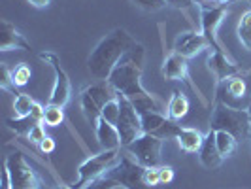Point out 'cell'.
<instances>
[{
  "label": "cell",
  "mask_w": 251,
  "mask_h": 189,
  "mask_svg": "<svg viewBox=\"0 0 251 189\" xmlns=\"http://www.w3.org/2000/svg\"><path fill=\"white\" fill-rule=\"evenodd\" d=\"M144 61H146V50L142 44L134 42V46H130V50L121 57V61L108 78L113 89L117 93H123L130 102H136L150 95L142 85Z\"/></svg>",
  "instance_id": "6da1fadb"
},
{
  "label": "cell",
  "mask_w": 251,
  "mask_h": 189,
  "mask_svg": "<svg viewBox=\"0 0 251 189\" xmlns=\"http://www.w3.org/2000/svg\"><path fill=\"white\" fill-rule=\"evenodd\" d=\"M134 42L136 40L125 28H113L112 32H108L89 55L87 66L91 76L99 81L108 80L121 57L130 50V46H134Z\"/></svg>",
  "instance_id": "7a4b0ae2"
},
{
  "label": "cell",
  "mask_w": 251,
  "mask_h": 189,
  "mask_svg": "<svg viewBox=\"0 0 251 189\" xmlns=\"http://www.w3.org/2000/svg\"><path fill=\"white\" fill-rule=\"evenodd\" d=\"M210 129L212 131H225L228 135H232L234 138L246 140L251 136V119L248 110H238V108H230L226 104H217L212 119H210Z\"/></svg>",
  "instance_id": "3957f363"
},
{
  "label": "cell",
  "mask_w": 251,
  "mask_h": 189,
  "mask_svg": "<svg viewBox=\"0 0 251 189\" xmlns=\"http://www.w3.org/2000/svg\"><path fill=\"white\" fill-rule=\"evenodd\" d=\"M115 97H117V91L113 89V85L108 80L97 81V83L89 85L87 89H83V93L79 97V104H81V112L85 115V119L91 125L97 127L104 106L110 101H113Z\"/></svg>",
  "instance_id": "277c9868"
},
{
  "label": "cell",
  "mask_w": 251,
  "mask_h": 189,
  "mask_svg": "<svg viewBox=\"0 0 251 189\" xmlns=\"http://www.w3.org/2000/svg\"><path fill=\"white\" fill-rule=\"evenodd\" d=\"M119 159H121L119 150H102L100 153H97V155H93V157L85 159L83 163L77 166V174H79V178H77V182L72 186V189L85 188V186H89L91 182H95V180H99V178L106 176V172L119 163Z\"/></svg>",
  "instance_id": "5b68a950"
},
{
  "label": "cell",
  "mask_w": 251,
  "mask_h": 189,
  "mask_svg": "<svg viewBox=\"0 0 251 189\" xmlns=\"http://www.w3.org/2000/svg\"><path fill=\"white\" fill-rule=\"evenodd\" d=\"M117 101H119V119H117L115 127H117L119 136H121V146L125 148L130 142L138 138L140 135H144L142 115L123 93H117Z\"/></svg>",
  "instance_id": "8992f818"
},
{
  "label": "cell",
  "mask_w": 251,
  "mask_h": 189,
  "mask_svg": "<svg viewBox=\"0 0 251 189\" xmlns=\"http://www.w3.org/2000/svg\"><path fill=\"white\" fill-rule=\"evenodd\" d=\"M4 164L12 178V189H42V180L38 178L34 168L26 163L23 153L13 151L6 157Z\"/></svg>",
  "instance_id": "52a82bcc"
},
{
  "label": "cell",
  "mask_w": 251,
  "mask_h": 189,
  "mask_svg": "<svg viewBox=\"0 0 251 189\" xmlns=\"http://www.w3.org/2000/svg\"><path fill=\"white\" fill-rule=\"evenodd\" d=\"M144 172H146V166H142L136 159H130V155H121L119 163L115 164L113 168H110L106 172V176L119 182L121 188L150 189L144 184Z\"/></svg>",
  "instance_id": "ba28073f"
},
{
  "label": "cell",
  "mask_w": 251,
  "mask_h": 189,
  "mask_svg": "<svg viewBox=\"0 0 251 189\" xmlns=\"http://www.w3.org/2000/svg\"><path fill=\"white\" fill-rule=\"evenodd\" d=\"M161 148L163 140L153 136V135H140L134 142L125 146L126 153L136 159L142 166H159L161 164Z\"/></svg>",
  "instance_id": "9c48e42d"
},
{
  "label": "cell",
  "mask_w": 251,
  "mask_h": 189,
  "mask_svg": "<svg viewBox=\"0 0 251 189\" xmlns=\"http://www.w3.org/2000/svg\"><path fill=\"white\" fill-rule=\"evenodd\" d=\"M40 57V61H44V63H48L53 68V72H55V85H53V91H51V97H50V104H57V106H66V102L70 101V91H72V85H70V80H68V76L64 72L63 68H61V64H59V59H57V55H53V53H40L38 55Z\"/></svg>",
  "instance_id": "30bf717a"
},
{
  "label": "cell",
  "mask_w": 251,
  "mask_h": 189,
  "mask_svg": "<svg viewBox=\"0 0 251 189\" xmlns=\"http://www.w3.org/2000/svg\"><path fill=\"white\" fill-rule=\"evenodd\" d=\"M217 99L221 104H226L230 108H238V110H248L242 106V102L248 99V85L246 80L240 76H230L223 81H219L217 89Z\"/></svg>",
  "instance_id": "8fae6325"
},
{
  "label": "cell",
  "mask_w": 251,
  "mask_h": 189,
  "mask_svg": "<svg viewBox=\"0 0 251 189\" xmlns=\"http://www.w3.org/2000/svg\"><path fill=\"white\" fill-rule=\"evenodd\" d=\"M142 129L146 135H153L161 140H170L177 138L181 127L176 125V121L163 115V112H150L142 115Z\"/></svg>",
  "instance_id": "7c38bea8"
},
{
  "label": "cell",
  "mask_w": 251,
  "mask_h": 189,
  "mask_svg": "<svg viewBox=\"0 0 251 189\" xmlns=\"http://www.w3.org/2000/svg\"><path fill=\"white\" fill-rule=\"evenodd\" d=\"M225 15H226L225 6L202 10V34L208 40V44L214 48V51H223L221 46L217 44V27L221 25V21H223Z\"/></svg>",
  "instance_id": "4fadbf2b"
},
{
  "label": "cell",
  "mask_w": 251,
  "mask_h": 189,
  "mask_svg": "<svg viewBox=\"0 0 251 189\" xmlns=\"http://www.w3.org/2000/svg\"><path fill=\"white\" fill-rule=\"evenodd\" d=\"M208 40L204 38L202 32H195V30H189V32H181L176 38V44H174V53L191 59L195 55H199L201 51H204L208 48Z\"/></svg>",
  "instance_id": "5bb4252c"
},
{
  "label": "cell",
  "mask_w": 251,
  "mask_h": 189,
  "mask_svg": "<svg viewBox=\"0 0 251 189\" xmlns=\"http://www.w3.org/2000/svg\"><path fill=\"white\" fill-rule=\"evenodd\" d=\"M12 50H30V44L25 40V36L12 25L8 19L0 21V51H12Z\"/></svg>",
  "instance_id": "9a60e30c"
},
{
  "label": "cell",
  "mask_w": 251,
  "mask_h": 189,
  "mask_svg": "<svg viewBox=\"0 0 251 189\" xmlns=\"http://www.w3.org/2000/svg\"><path fill=\"white\" fill-rule=\"evenodd\" d=\"M199 157H201V163L206 168H210V170H214V168H217L219 164L223 163V155L219 153L217 142H215V131H212V129L204 136V144H202V148L199 150Z\"/></svg>",
  "instance_id": "2e32d148"
},
{
  "label": "cell",
  "mask_w": 251,
  "mask_h": 189,
  "mask_svg": "<svg viewBox=\"0 0 251 189\" xmlns=\"http://www.w3.org/2000/svg\"><path fill=\"white\" fill-rule=\"evenodd\" d=\"M161 72H163L164 80H174V81H181L183 80V81H187V59L177 55V53H172V55H168L164 59Z\"/></svg>",
  "instance_id": "e0dca14e"
},
{
  "label": "cell",
  "mask_w": 251,
  "mask_h": 189,
  "mask_svg": "<svg viewBox=\"0 0 251 189\" xmlns=\"http://www.w3.org/2000/svg\"><path fill=\"white\" fill-rule=\"evenodd\" d=\"M208 68L214 72L217 81H223L230 76L238 74V66L226 59L225 51H214V55L208 57Z\"/></svg>",
  "instance_id": "ac0fdd59"
},
{
  "label": "cell",
  "mask_w": 251,
  "mask_h": 189,
  "mask_svg": "<svg viewBox=\"0 0 251 189\" xmlns=\"http://www.w3.org/2000/svg\"><path fill=\"white\" fill-rule=\"evenodd\" d=\"M95 131H97V138H99V144H100L102 150H119L121 136H119L117 127L108 123L106 119L100 117L97 127H95Z\"/></svg>",
  "instance_id": "d6986e66"
},
{
  "label": "cell",
  "mask_w": 251,
  "mask_h": 189,
  "mask_svg": "<svg viewBox=\"0 0 251 189\" xmlns=\"http://www.w3.org/2000/svg\"><path fill=\"white\" fill-rule=\"evenodd\" d=\"M177 144H179V150L185 151V153H197L204 144V136L201 135V131L197 129H179V135H177Z\"/></svg>",
  "instance_id": "ffe728a7"
},
{
  "label": "cell",
  "mask_w": 251,
  "mask_h": 189,
  "mask_svg": "<svg viewBox=\"0 0 251 189\" xmlns=\"http://www.w3.org/2000/svg\"><path fill=\"white\" fill-rule=\"evenodd\" d=\"M187 112H189V99L181 91H174L172 93V99L168 101V106H166L168 119L179 121V119H183L187 115Z\"/></svg>",
  "instance_id": "44dd1931"
},
{
  "label": "cell",
  "mask_w": 251,
  "mask_h": 189,
  "mask_svg": "<svg viewBox=\"0 0 251 189\" xmlns=\"http://www.w3.org/2000/svg\"><path fill=\"white\" fill-rule=\"evenodd\" d=\"M38 123H44L40 117H38L36 113H28L25 117H15V119H6V125L10 127L12 131H15L17 135H26L28 136V133L34 129V125Z\"/></svg>",
  "instance_id": "7402d4cb"
},
{
  "label": "cell",
  "mask_w": 251,
  "mask_h": 189,
  "mask_svg": "<svg viewBox=\"0 0 251 189\" xmlns=\"http://www.w3.org/2000/svg\"><path fill=\"white\" fill-rule=\"evenodd\" d=\"M215 142H217V150L223 155V159L232 155L234 150H236V144H238V140L234 138L232 135L225 133V131H215Z\"/></svg>",
  "instance_id": "603a6c76"
},
{
  "label": "cell",
  "mask_w": 251,
  "mask_h": 189,
  "mask_svg": "<svg viewBox=\"0 0 251 189\" xmlns=\"http://www.w3.org/2000/svg\"><path fill=\"white\" fill-rule=\"evenodd\" d=\"M64 121V110L63 106L57 104H48L44 110V123L48 127H59Z\"/></svg>",
  "instance_id": "cb8c5ba5"
},
{
  "label": "cell",
  "mask_w": 251,
  "mask_h": 189,
  "mask_svg": "<svg viewBox=\"0 0 251 189\" xmlns=\"http://www.w3.org/2000/svg\"><path fill=\"white\" fill-rule=\"evenodd\" d=\"M34 108V101L26 95V93H19L15 95V101H13V110H15V115L17 117H25L32 112Z\"/></svg>",
  "instance_id": "d4e9b609"
},
{
  "label": "cell",
  "mask_w": 251,
  "mask_h": 189,
  "mask_svg": "<svg viewBox=\"0 0 251 189\" xmlns=\"http://www.w3.org/2000/svg\"><path fill=\"white\" fill-rule=\"evenodd\" d=\"M238 38L248 50H251V10H248V12L242 15V19H240Z\"/></svg>",
  "instance_id": "484cf974"
},
{
  "label": "cell",
  "mask_w": 251,
  "mask_h": 189,
  "mask_svg": "<svg viewBox=\"0 0 251 189\" xmlns=\"http://www.w3.org/2000/svg\"><path fill=\"white\" fill-rule=\"evenodd\" d=\"M30 68L26 66V64H19V66H15L12 72V78H13V83H15V87H23L26 85L28 81H30Z\"/></svg>",
  "instance_id": "4316f807"
},
{
  "label": "cell",
  "mask_w": 251,
  "mask_h": 189,
  "mask_svg": "<svg viewBox=\"0 0 251 189\" xmlns=\"http://www.w3.org/2000/svg\"><path fill=\"white\" fill-rule=\"evenodd\" d=\"M100 117L106 119L108 123H112V125H117V119H119V101H117V97L104 106Z\"/></svg>",
  "instance_id": "83f0119b"
},
{
  "label": "cell",
  "mask_w": 251,
  "mask_h": 189,
  "mask_svg": "<svg viewBox=\"0 0 251 189\" xmlns=\"http://www.w3.org/2000/svg\"><path fill=\"white\" fill-rule=\"evenodd\" d=\"M115 188H121L119 186V182H115L113 178H108V176H102L99 180H95V182H91L89 186L81 189H115Z\"/></svg>",
  "instance_id": "f1b7e54d"
},
{
  "label": "cell",
  "mask_w": 251,
  "mask_h": 189,
  "mask_svg": "<svg viewBox=\"0 0 251 189\" xmlns=\"http://www.w3.org/2000/svg\"><path fill=\"white\" fill-rule=\"evenodd\" d=\"M0 87L4 89V91H13L15 95H19L17 91H15V83H13V78H12V72L8 70V66L6 64H2L0 66Z\"/></svg>",
  "instance_id": "f546056e"
},
{
  "label": "cell",
  "mask_w": 251,
  "mask_h": 189,
  "mask_svg": "<svg viewBox=\"0 0 251 189\" xmlns=\"http://www.w3.org/2000/svg\"><path fill=\"white\" fill-rule=\"evenodd\" d=\"M144 184H146L148 188H157V186H161L159 166H146V172H144Z\"/></svg>",
  "instance_id": "4dcf8cb0"
},
{
  "label": "cell",
  "mask_w": 251,
  "mask_h": 189,
  "mask_svg": "<svg viewBox=\"0 0 251 189\" xmlns=\"http://www.w3.org/2000/svg\"><path fill=\"white\" fill-rule=\"evenodd\" d=\"M132 2L138 8L146 10V12H157V10H163L164 6H166L164 0H132Z\"/></svg>",
  "instance_id": "1f68e13d"
},
{
  "label": "cell",
  "mask_w": 251,
  "mask_h": 189,
  "mask_svg": "<svg viewBox=\"0 0 251 189\" xmlns=\"http://www.w3.org/2000/svg\"><path fill=\"white\" fill-rule=\"evenodd\" d=\"M46 138H48V136H46V129H44L42 123L34 125V129L28 133V140H30V142H34V144H40L42 140H46Z\"/></svg>",
  "instance_id": "d6a6232c"
},
{
  "label": "cell",
  "mask_w": 251,
  "mask_h": 189,
  "mask_svg": "<svg viewBox=\"0 0 251 189\" xmlns=\"http://www.w3.org/2000/svg\"><path fill=\"white\" fill-rule=\"evenodd\" d=\"M159 178H161V184L163 186H168V184H172V180H174V168L172 166H159Z\"/></svg>",
  "instance_id": "836d02e7"
},
{
  "label": "cell",
  "mask_w": 251,
  "mask_h": 189,
  "mask_svg": "<svg viewBox=\"0 0 251 189\" xmlns=\"http://www.w3.org/2000/svg\"><path fill=\"white\" fill-rule=\"evenodd\" d=\"M166 6H172V8H177V10H187L195 4V0H164Z\"/></svg>",
  "instance_id": "e575fe53"
},
{
  "label": "cell",
  "mask_w": 251,
  "mask_h": 189,
  "mask_svg": "<svg viewBox=\"0 0 251 189\" xmlns=\"http://www.w3.org/2000/svg\"><path fill=\"white\" fill-rule=\"evenodd\" d=\"M40 150L44 151L46 155L53 153V150H55V140L50 138V136H48L46 140H42V142H40Z\"/></svg>",
  "instance_id": "d590c367"
},
{
  "label": "cell",
  "mask_w": 251,
  "mask_h": 189,
  "mask_svg": "<svg viewBox=\"0 0 251 189\" xmlns=\"http://www.w3.org/2000/svg\"><path fill=\"white\" fill-rule=\"evenodd\" d=\"M2 189H12V178H10L6 164H4V170H2Z\"/></svg>",
  "instance_id": "8d00e7d4"
},
{
  "label": "cell",
  "mask_w": 251,
  "mask_h": 189,
  "mask_svg": "<svg viewBox=\"0 0 251 189\" xmlns=\"http://www.w3.org/2000/svg\"><path fill=\"white\" fill-rule=\"evenodd\" d=\"M197 4H201L202 10H206V8H217L219 4H217V0H195Z\"/></svg>",
  "instance_id": "74e56055"
},
{
  "label": "cell",
  "mask_w": 251,
  "mask_h": 189,
  "mask_svg": "<svg viewBox=\"0 0 251 189\" xmlns=\"http://www.w3.org/2000/svg\"><path fill=\"white\" fill-rule=\"evenodd\" d=\"M32 6H36V8H48L51 4V0H28Z\"/></svg>",
  "instance_id": "f35d334b"
},
{
  "label": "cell",
  "mask_w": 251,
  "mask_h": 189,
  "mask_svg": "<svg viewBox=\"0 0 251 189\" xmlns=\"http://www.w3.org/2000/svg\"><path fill=\"white\" fill-rule=\"evenodd\" d=\"M228 2H230V0H217L219 6H225V4H228Z\"/></svg>",
  "instance_id": "ab89813d"
},
{
  "label": "cell",
  "mask_w": 251,
  "mask_h": 189,
  "mask_svg": "<svg viewBox=\"0 0 251 189\" xmlns=\"http://www.w3.org/2000/svg\"><path fill=\"white\" fill-rule=\"evenodd\" d=\"M248 112H250V119H251V102H250V106H248Z\"/></svg>",
  "instance_id": "60d3db41"
},
{
  "label": "cell",
  "mask_w": 251,
  "mask_h": 189,
  "mask_svg": "<svg viewBox=\"0 0 251 189\" xmlns=\"http://www.w3.org/2000/svg\"><path fill=\"white\" fill-rule=\"evenodd\" d=\"M63 189H70V188H63Z\"/></svg>",
  "instance_id": "b9f144b4"
}]
</instances>
